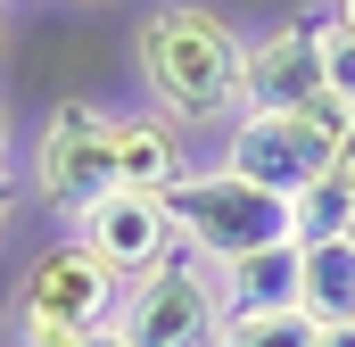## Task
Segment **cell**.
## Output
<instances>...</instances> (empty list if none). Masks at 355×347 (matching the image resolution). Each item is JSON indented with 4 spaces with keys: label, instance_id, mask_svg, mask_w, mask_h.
<instances>
[{
    "label": "cell",
    "instance_id": "6da1fadb",
    "mask_svg": "<svg viewBox=\"0 0 355 347\" xmlns=\"http://www.w3.org/2000/svg\"><path fill=\"white\" fill-rule=\"evenodd\" d=\"M240 33L215 8H149L141 17V83L157 99V116L190 133V124H240Z\"/></svg>",
    "mask_w": 355,
    "mask_h": 347
},
{
    "label": "cell",
    "instance_id": "7a4b0ae2",
    "mask_svg": "<svg viewBox=\"0 0 355 347\" xmlns=\"http://www.w3.org/2000/svg\"><path fill=\"white\" fill-rule=\"evenodd\" d=\"M174 232H182V257H198L207 273H240V264L257 257H281V248H297V223H289V198H272L257 182H240L232 166L215 174H190L174 198Z\"/></svg>",
    "mask_w": 355,
    "mask_h": 347
},
{
    "label": "cell",
    "instance_id": "3957f363",
    "mask_svg": "<svg viewBox=\"0 0 355 347\" xmlns=\"http://www.w3.org/2000/svg\"><path fill=\"white\" fill-rule=\"evenodd\" d=\"M124 289H132V281H116L83 240L33 257L25 289H17V347H83V339H99V331H116Z\"/></svg>",
    "mask_w": 355,
    "mask_h": 347
},
{
    "label": "cell",
    "instance_id": "277c9868",
    "mask_svg": "<svg viewBox=\"0 0 355 347\" xmlns=\"http://www.w3.org/2000/svg\"><path fill=\"white\" fill-rule=\"evenodd\" d=\"M223 314H232L223 273H207L198 257H174V264H157L149 281H132V289H124L116 331H124L132 347H215Z\"/></svg>",
    "mask_w": 355,
    "mask_h": 347
},
{
    "label": "cell",
    "instance_id": "5b68a950",
    "mask_svg": "<svg viewBox=\"0 0 355 347\" xmlns=\"http://www.w3.org/2000/svg\"><path fill=\"white\" fill-rule=\"evenodd\" d=\"M107 133L116 116L99 99H58L33 133V190L58 207V215H83L116 190V166H107Z\"/></svg>",
    "mask_w": 355,
    "mask_h": 347
},
{
    "label": "cell",
    "instance_id": "8992f818",
    "mask_svg": "<svg viewBox=\"0 0 355 347\" xmlns=\"http://www.w3.org/2000/svg\"><path fill=\"white\" fill-rule=\"evenodd\" d=\"M331 149H339V108H306V116H240L232 124V158L223 166L240 182H257L272 198H297L331 174Z\"/></svg>",
    "mask_w": 355,
    "mask_h": 347
},
{
    "label": "cell",
    "instance_id": "52a82bcc",
    "mask_svg": "<svg viewBox=\"0 0 355 347\" xmlns=\"http://www.w3.org/2000/svg\"><path fill=\"white\" fill-rule=\"evenodd\" d=\"M75 240H83L116 281H149L157 264L182 257L174 207H166V198H141V190H107L99 207H83V215H75Z\"/></svg>",
    "mask_w": 355,
    "mask_h": 347
},
{
    "label": "cell",
    "instance_id": "ba28073f",
    "mask_svg": "<svg viewBox=\"0 0 355 347\" xmlns=\"http://www.w3.org/2000/svg\"><path fill=\"white\" fill-rule=\"evenodd\" d=\"M322 99V25H281L240 50V116H306Z\"/></svg>",
    "mask_w": 355,
    "mask_h": 347
},
{
    "label": "cell",
    "instance_id": "9c48e42d",
    "mask_svg": "<svg viewBox=\"0 0 355 347\" xmlns=\"http://www.w3.org/2000/svg\"><path fill=\"white\" fill-rule=\"evenodd\" d=\"M107 166H116V190H141V198H174L190 182V158H182V133L166 116H116L107 133Z\"/></svg>",
    "mask_w": 355,
    "mask_h": 347
},
{
    "label": "cell",
    "instance_id": "30bf717a",
    "mask_svg": "<svg viewBox=\"0 0 355 347\" xmlns=\"http://www.w3.org/2000/svg\"><path fill=\"white\" fill-rule=\"evenodd\" d=\"M297 314H306L314 331L355 323V248H347V240L297 248Z\"/></svg>",
    "mask_w": 355,
    "mask_h": 347
},
{
    "label": "cell",
    "instance_id": "8fae6325",
    "mask_svg": "<svg viewBox=\"0 0 355 347\" xmlns=\"http://www.w3.org/2000/svg\"><path fill=\"white\" fill-rule=\"evenodd\" d=\"M347 215H355V182L322 174L314 190L289 198V223H297V248H322V240H347Z\"/></svg>",
    "mask_w": 355,
    "mask_h": 347
},
{
    "label": "cell",
    "instance_id": "7c38bea8",
    "mask_svg": "<svg viewBox=\"0 0 355 347\" xmlns=\"http://www.w3.org/2000/svg\"><path fill=\"white\" fill-rule=\"evenodd\" d=\"M215 347H314V323L297 306H232Z\"/></svg>",
    "mask_w": 355,
    "mask_h": 347
},
{
    "label": "cell",
    "instance_id": "4fadbf2b",
    "mask_svg": "<svg viewBox=\"0 0 355 347\" xmlns=\"http://www.w3.org/2000/svg\"><path fill=\"white\" fill-rule=\"evenodd\" d=\"M322 99L355 116V33H339V25H322Z\"/></svg>",
    "mask_w": 355,
    "mask_h": 347
},
{
    "label": "cell",
    "instance_id": "5bb4252c",
    "mask_svg": "<svg viewBox=\"0 0 355 347\" xmlns=\"http://www.w3.org/2000/svg\"><path fill=\"white\" fill-rule=\"evenodd\" d=\"M331 174L355 182V116H339V149H331Z\"/></svg>",
    "mask_w": 355,
    "mask_h": 347
},
{
    "label": "cell",
    "instance_id": "9a60e30c",
    "mask_svg": "<svg viewBox=\"0 0 355 347\" xmlns=\"http://www.w3.org/2000/svg\"><path fill=\"white\" fill-rule=\"evenodd\" d=\"M314 347H355V323H331V331H314Z\"/></svg>",
    "mask_w": 355,
    "mask_h": 347
},
{
    "label": "cell",
    "instance_id": "2e32d148",
    "mask_svg": "<svg viewBox=\"0 0 355 347\" xmlns=\"http://www.w3.org/2000/svg\"><path fill=\"white\" fill-rule=\"evenodd\" d=\"M331 25H339V33H355V0H331Z\"/></svg>",
    "mask_w": 355,
    "mask_h": 347
},
{
    "label": "cell",
    "instance_id": "e0dca14e",
    "mask_svg": "<svg viewBox=\"0 0 355 347\" xmlns=\"http://www.w3.org/2000/svg\"><path fill=\"white\" fill-rule=\"evenodd\" d=\"M83 347H132V339H124V331H99V339H83Z\"/></svg>",
    "mask_w": 355,
    "mask_h": 347
},
{
    "label": "cell",
    "instance_id": "ac0fdd59",
    "mask_svg": "<svg viewBox=\"0 0 355 347\" xmlns=\"http://www.w3.org/2000/svg\"><path fill=\"white\" fill-rule=\"evenodd\" d=\"M0 174H8V108H0Z\"/></svg>",
    "mask_w": 355,
    "mask_h": 347
},
{
    "label": "cell",
    "instance_id": "d6986e66",
    "mask_svg": "<svg viewBox=\"0 0 355 347\" xmlns=\"http://www.w3.org/2000/svg\"><path fill=\"white\" fill-rule=\"evenodd\" d=\"M8 207H17V198H8V174H0V223H8Z\"/></svg>",
    "mask_w": 355,
    "mask_h": 347
},
{
    "label": "cell",
    "instance_id": "ffe728a7",
    "mask_svg": "<svg viewBox=\"0 0 355 347\" xmlns=\"http://www.w3.org/2000/svg\"><path fill=\"white\" fill-rule=\"evenodd\" d=\"M347 248H355V215H347Z\"/></svg>",
    "mask_w": 355,
    "mask_h": 347
}]
</instances>
